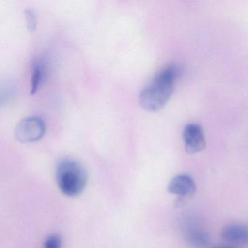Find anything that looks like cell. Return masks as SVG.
Here are the masks:
<instances>
[{
  "label": "cell",
  "instance_id": "obj_1",
  "mask_svg": "<svg viewBox=\"0 0 248 248\" xmlns=\"http://www.w3.org/2000/svg\"><path fill=\"white\" fill-rule=\"evenodd\" d=\"M180 72L176 65H170L159 72L140 92V107L151 112L162 109L172 96Z\"/></svg>",
  "mask_w": 248,
  "mask_h": 248
},
{
  "label": "cell",
  "instance_id": "obj_2",
  "mask_svg": "<svg viewBox=\"0 0 248 248\" xmlns=\"http://www.w3.org/2000/svg\"><path fill=\"white\" fill-rule=\"evenodd\" d=\"M56 178L62 194L69 197H78L82 194L88 183L85 168L72 159H62L58 163Z\"/></svg>",
  "mask_w": 248,
  "mask_h": 248
},
{
  "label": "cell",
  "instance_id": "obj_3",
  "mask_svg": "<svg viewBox=\"0 0 248 248\" xmlns=\"http://www.w3.org/2000/svg\"><path fill=\"white\" fill-rule=\"evenodd\" d=\"M45 122L40 117H31L21 120L15 130V136L22 143H34L43 139L46 133Z\"/></svg>",
  "mask_w": 248,
  "mask_h": 248
},
{
  "label": "cell",
  "instance_id": "obj_4",
  "mask_svg": "<svg viewBox=\"0 0 248 248\" xmlns=\"http://www.w3.org/2000/svg\"><path fill=\"white\" fill-rule=\"evenodd\" d=\"M183 139L186 150L188 153H198L205 149L204 130L200 124L195 123L186 124L183 132Z\"/></svg>",
  "mask_w": 248,
  "mask_h": 248
},
{
  "label": "cell",
  "instance_id": "obj_5",
  "mask_svg": "<svg viewBox=\"0 0 248 248\" xmlns=\"http://www.w3.org/2000/svg\"><path fill=\"white\" fill-rule=\"evenodd\" d=\"M168 192L180 197L193 195L196 191V184L194 180L186 174H181L174 177L168 186Z\"/></svg>",
  "mask_w": 248,
  "mask_h": 248
},
{
  "label": "cell",
  "instance_id": "obj_6",
  "mask_svg": "<svg viewBox=\"0 0 248 248\" xmlns=\"http://www.w3.org/2000/svg\"><path fill=\"white\" fill-rule=\"evenodd\" d=\"M222 237L229 242H245L248 241V229L241 225H227L222 231Z\"/></svg>",
  "mask_w": 248,
  "mask_h": 248
},
{
  "label": "cell",
  "instance_id": "obj_7",
  "mask_svg": "<svg viewBox=\"0 0 248 248\" xmlns=\"http://www.w3.org/2000/svg\"><path fill=\"white\" fill-rule=\"evenodd\" d=\"M186 236L188 243L194 248H206L210 244L208 234L197 226H192L188 229Z\"/></svg>",
  "mask_w": 248,
  "mask_h": 248
},
{
  "label": "cell",
  "instance_id": "obj_8",
  "mask_svg": "<svg viewBox=\"0 0 248 248\" xmlns=\"http://www.w3.org/2000/svg\"><path fill=\"white\" fill-rule=\"evenodd\" d=\"M43 75H44V70H43V65L40 63H34L33 66L32 75H31V94L34 95L37 93L40 83L43 80Z\"/></svg>",
  "mask_w": 248,
  "mask_h": 248
},
{
  "label": "cell",
  "instance_id": "obj_9",
  "mask_svg": "<svg viewBox=\"0 0 248 248\" xmlns=\"http://www.w3.org/2000/svg\"><path fill=\"white\" fill-rule=\"evenodd\" d=\"M27 27L30 32H34L37 29V18L34 11L31 8H27L24 11Z\"/></svg>",
  "mask_w": 248,
  "mask_h": 248
},
{
  "label": "cell",
  "instance_id": "obj_10",
  "mask_svg": "<svg viewBox=\"0 0 248 248\" xmlns=\"http://www.w3.org/2000/svg\"><path fill=\"white\" fill-rule=\"evenodd\" d=\"M62 240L59 235L49 236L44 242V248H62Z\"/></svg>",
  "mask_w": 248,
  "mask_h": 248
},
{
  "label": "cell",
  "instance_id": "obj_11",
  "mask_svg": "<svg viewBox=\"0 0 248 248\" xmlns=\"http://www.w3.org/2000/svg\"><path fill=\"white\" fill-rule=\"evenodd\" d=\"M215 248H233V247H231V246H218V247H216Z\"/></svg>",
  "mask_w": 248,
  "mask_h": 248
}]
</instances>
